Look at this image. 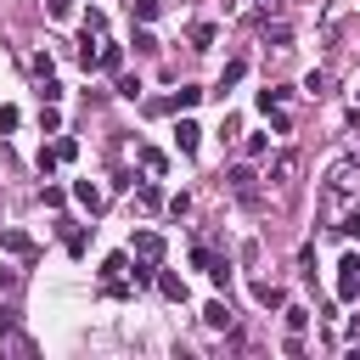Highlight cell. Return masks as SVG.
I'll return each instance as SVG.
<instances>
[{"label":"cell","instance_id":"cell-16","mask_svg":"<svg viewBox=\"0 0 360 360\" xmlns=\"http://www.w3.org/2000/svg\"><path fill=\"white\" fill-rule=\"evenodd\" d=\"M141 163H146V174H163V169H169V158H163L158 146H141Z\"/></svg>","mask_w":360,"mask_h":360},{"label":"cell","instance_id":"cell-15","mask_svg":"<svg viewBox=\"0 0 360 360\" xmlns=\"http://www.w3.org/2000/svg\"><path fill=\"white\" fill-rule=\"evenodd\" d=\"M287 96H292V90H287V84H264V90H259V107H281V101H287Z\"/></svg>","mask_w":360,"mask_h":360},{"label":"cell","instance_id":"cell-18","mask_svg":"<svg viewBox=\"0 0 360 360\" xmlns=\"http://www.w3.org/2000/svg\"><path fill=\"white\" fill-rule=\"evenodd\" d=\"M242 73H248V62H242V56H236V62H225V73H219V90H231Z\"/></svg>","mask_w":360,"mask_h":360},{"label":"cell","instance_id":"cell-24","mask_svg":"<svg viewBox=\"0 0 360 360\" xmlns=\"http://www.w3.org/2000/svg\"><path fill=\"white\" fill-rule=\"evenodd\" d=\"M163 208H169V214H174V219H186V214H191V197H186V191H174V197H169V202H163Z\"/></svg>","mask_w":360,"mask_h":360},{"label":"cell","instance_id":"cell-23","mask_svg":"<svg viewBox=\"0 0 360 360\" xmlns=\"http://www.w3.org/2000/svg\"><path fill=\"white\" fill-rule=\"evenodd\" d=\"M264 118H270V129H276V135H287V129H292V118H287L281 107H264Z\"/></svg>","mask_w":360,"mask_h":360},{"label":"cell","instance_id":"cell-9","mask_svg":"<svg viewBox=\"0 0 360 360\" xmlns=\"http://www.w3.org/2000/svg\"><path fill=\"white\" fill-rule=\"evenodd\" d=\"M253 298H259L264 309H287V292H281L276 281H253Z\"/></svg>","mask_w":360,"mask_h":360},{"label":"cell","instance_id":"cell-10","mask_svg":"<svg viewBox=\"0 0 360 360\" xmlns=\"http://www.w3.org/2000/svg\"><path fill=\"white\" fill-rule=\"evenodd\" d=\"M332 231H338V236H349V242H360V202H354V208H343V214L332 219Z\"/></svg>","mask_w":360,"mask_h":360},{"label":"cell","instance_id":"cell-33","mask_svg":"<svg viewBox=\"0 0 360 360\" xmlns=\"http://www.w3.org/2000/svg\"><path fill=\"white\" fill-rule=\"evenodd\" d=\"M45 11H51V17L62 22V17H73V0H45Z\"/></svg>","mask_w":360,"mask_h":360},{"label":"cell","instance_id":"cell-31","mask_svg":"<svg viewBox=\"0 0 360 360\" xmlns=\"http://www.w3.org/2000/svg\"><path fill=\"white\" fill-rule=\"evenodd\" d=\"M56 163H62V158H56V146H39V174H51Z\"/></svg>","mask_w":360,"mask_h":360},{"label":"cell","instance_id":"cell-1","mask_svg":"<svg viewBox=\"0 0 360 360\" xmlns=\"http://www.w3.org/2000/svg\"><path fill=\"white\" fill-rule=\"evenodd\" d=\"M349 197H360V169H354V163H338V169H332V186H326V197H321V219L332 225Z\"/></svg>","mask_w":360,"mask_h":360},{"label":"cell","instance_id":"cell-20","mask_svg":"<svg viewBox=\"0 0 360 360\" xmlns=\"http://www.w3.org/2000/svg\"><path fill=\"white\" fill-rule=\"evenodd\" d=\"M208 45H214V28L197 22V28H191V51H208Z\"/></svg>","mask_w":360,"mask_h":360},{"label":"cell","instance_id":"cell-4","mask_svg":"<svg viewBox=\"0 0 360 360\" xmlns=\"http://www.w3.org/2000/svg\"><path fill=\"white\" fill-rule=\"evenodd\" d=\"M152 281H158V292H163L169 304H186V298H191V287H186V276H174V270H152Z\"/></svg>","mask_w":360,"mask_h":360},{"label":"cell","instance_id":"cell-8","mask_svg":"<svg viewBox=\"0 0 360 360\" xmlns=\"http://www.w3.org/2000/svg\"><path fill=\"white\" fill-rule=\"evenodd\" d=\"M73 197H79V202H84V208H90V214H101V202H107V197H101V186H96V180H73Z\"/></svg>","mask_w":360,"mask_h":360},{"label":"cell","instance_id":"cell-5","mask_svg":"<svg viewBox=\"0 0 360 360\" xmlns=\"http://www.w3.org/2000/svg\"><path fill=\"white\" fill-rule=\"evenodd\" d=\"M0 242H6V253H17V259H39L34 236H28V231H17V225H6V231H0Z\"/></svg>","mask_w":360,"mask_h":360},{"label":"cell","instance_id":"cell-21","mask_svg":"<svg viewBox=\"0 0 360 360\" xmlns=\"http://www.w3.org/2000/svg\"><path fill=\"white\" fill-rule=\"evenodd\" d=\"M129 45H135L141 56H152V51H158V34H146V28H135V39H129Z\"/></svg>","mask_w":360,"mask_h":360},{"label":"cell","instance_id":"cell-3","mask_svg":"<svg viewBox=\"0 0 360 360\" xmlns=\"http://www.w3.org/2000/svg\"><path fill=\"white\" fill-rule=\"evenodd\" d=\"M129 253H135L141 264H158V259H163V236H158V231H135V242H129Z\"/></svg>","mask_w":360,"mask_h":360},{"label":"cell","instance_id":"cell-17","mask_svg":"<svg viewBox=\"0 0 360 360\" xmlns=\"http://www.w3.org/2000/svg\"><path fill=\"white\" fill-rule=\"evenodd\" d=\"M84 248H90V231H84V225H68V253H73V259H79V253H84Z\"/></svg>","mask_w":360,"mask_h":360},{"label":"cell","instance_id":"cell-13","mask_svg":"<svg viewBox=\"0 0 360 360\" xmlns=\"http://www.w3.org/2000/svg\"><path fill=\"white\" fill-rule=\"evenodd\" d=\"M292 169H298V152H281V158L270 163V180H276V186H287V180H292Z\"/></svg>","mask_w":360,"mask_h":360},{"label":"cell","instance_id":"cell-19","mask_svg":"<svg viewBox=\"0 0 360 360\" xmlns=\"http://www.w3.org/2000/svg\"><path fill=\"white\" fill-rule=\"evenodd\" d=\"M208 281L225 292V287H231V264H225V259H214V264H208Z\"/></svg>","mask_w":360,"mask_h":360},{"label":"cell","instance_id":"cell-34","mask_svg":"<svg viewBox=\"0 0 360 360\" xmlns=\"http://www.w3.org/2000/svg\"><path fill=\"white\" fill-rule=\"evenodd\" d=\"M11 287H17V270H6V264H0V292H11Z\"/></svg>","mask_w":360,"mask_h":360},{"label":"cell","instance_id":"cell-32","mask_svg":"<svg viewBox=\"0 0 360 360\" xmlns=\"http://www.w3.org/2000/svg\"><path fill=\"white\" fill-rule=\"evenodd\" d=\"M191 264H197V270H208V264H214V253H208V242H197V248H191Z\"/></svg>","mask_w":360,"mask_h":360},{"label":"cell","instance_id":"cell-12","mask_svg":"<svg viewBox=\"0 0 360 360\" xmlns=\"http://www.w3.org/2000/svg\"><path fill=\"white\" fill-rule=\"evenodd\" d=\"M174 141H180V152H197V141H202V129H197L191 118H180V124H174Z\"/></svg>","mask_w":360,"mask_h":360},{"label":"cell","instance_id":"cell-25","mask_svg":"<svg viewBox=\"0 0 360 360\" xmlns=\"http://www.w3.org/2000/svg\"><path fill=\"white\" fill-rule=\"evenodd\" d=\"M56 158H62V163H73V158H79V141H73V135H62V141H56Z\"/></svg>","mask_w":360,"mask_h":360},{"label":"cell","instance_id":"cell-6","mask_svg":"<svg viewBox=\"0 0 360 360\" xmlns=\"http://www.w3.org/2000/svg\"><path fill=\"white\" fill-rule=\"evenodd\" d=\"M231 321H236V315H231V304H225V298H208V304H202V326L231 332Z\"/></svg>","mask_w":360,"mask_h":360},{"label":"cell","instance_id":"cell-28","mask_svg":"<svg viewBox=\"0 0 360 360\" xmlns=\"http://www.w3.org/2000/svg\"><path fill=\"white\" fill-rule=\"evenodd\" d=\"M129 11H135L141 22H152V17H158V0H129Z\"/></svg>","mask_w":360,"mask_h":360},{"label":"cell","instance_id":"cell-27","mask_svg":"<svg viewBox=\"0 0 360 360\" xmlns=\"http://www.w3.org/2000/svg\"><path fill=\"white\" fill-rule=\"evenodd\" d=\"M17 124H22V112H17V107H0V135H11Z\"/></svg>","mask_w":360,"mask_h":360},{"label":"cell","instance_id":"cell-22","mask_svg":"<svg viewBox=\"0 0 360 360\" xmlns=\"http://www.w3.org/2000/svg\"><path fill=\"white\" fill-rule=\"evenodd\" d=\"M39 101H62V84H56V73H45V79H39Z\"/></svg>","mask_w":360,"mask_h":360},{"label":"cell","instance_id":"cell-30","mask_svg":"<svg viewBox=\"0 0 360 360\" xmlns=\"http://www.w3.org/2000/svg\"><path fill=\"white\" fill-rule=\"evenodd\" d=\"M304 90H309V96H326V73H321V68H315V73H309V79H304Z\"/></svg>","mask_w":360,"mask_h":360},{"label":"cell","instance_id":"cell-14","mask_svg":"<svg viewBox=\"0 0 360 360\" xmlns=\"http://www.w3.org/2000/svg\"><path fill=\"white\" fill-rule=\"evenodd\" d=\"M129 270V253H107L101 259V281H112V276H124Z\"/></svg>","mask_w":360,"mask_h":360},{"label":"cell","instance_id":"cell-2","mask_svg":"<svg viewBox=\"0 0 360 360\" xmlns=\"http://www.w3.org/2000/svg\"><path fill=\"white\" fill-rule=\"evenodd\" d=\"M338 298H343V304L360 298V253H343V259H338Z\"/></svg>","mask_w":360,"mask_h":360},{"label":"cell","instance_id":"cell-7","mask_svg":"<svg viewBox=\"0 0 360 360\" xmlns=\"http://www.w3.org/2000/svg\"><path fill=\"white\" fill-rule=\"evenodd\" d=\"M225 180H231V191H236L242 202H259V186H253V169H248V163H242V169H231Z\"/></svg>","mask_w":360,"mask_h":360},{"label":"cell","instance_id":"cell-26","mask_svg":"<svg viewBox=\"0 0 360 360\" xmlns=\"http://www.w3.org/2000/svg\"><path fill=\"white\" fill-rule=\"evenodd\" d=\"M287 326H292V332H304V326H309V309H298V304H287Z\"/></svg>","mask_w":360,"mask_h":360},{"label":"cell","instance_id":"cell-29","mask_svg":"<svg viewBox=\"0 0 360 360\" xmlns=\"http://www.w3.org/2000/svg\"><path fill=\"white\" fill-rule=\"evenodd\" d=\"M11 332H17V309H11V304H0V338H11Z\"/></svg>","mask_w":360,"mask_h":360},{"label":"cell","instance_id":"cell-11","mask_svg":"<svg viewBox=\"0 0 360 360\" xmlns=\"http://www.w3.org/2000/svg\"><path fill=\"white\" fill-rule=\"evenodd\" d=\"M96 68L118 73V68H124V45H96Z\"/></svg>","mask_w":360,"mask_h":360}]
</instances>
